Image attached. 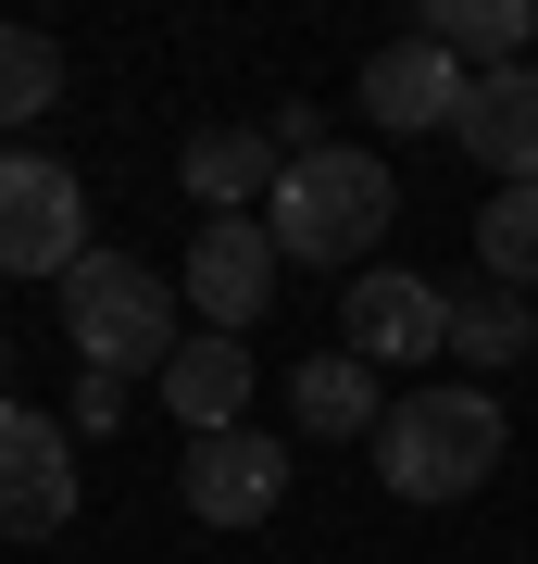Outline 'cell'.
Returning <instances> with one entry per match:
<instances>
[{"label":"cell","mask_w":538,"mask_h":564,"mask_svg":"<svg viewBox=\"0 0 538 564\" xmlns=\"http://www.w3.org/2000/svg\"><path fill=\"white\" fill-rule=\"evenodd\" d=\"M501 389H400V402L376 414V477L388 502H476V489L501 477Z\"/></svg>","instance_id":"6da1fadb"},{"label":"cell","mask_w":538,"mask_h":564,"mask_svg":"<svg viewBox=\"0 0 538 564\" xmlns=\"http://www.w3.org/2000/svg\"><path fill=\"white\" fill-rule=\"evenodd\" d=\"M388 214H400V176L376 151H300L263 202V239H276V263H363L388 239Z\"/></svg>","instance_id":"7a4b0ae2"},{"label":"cell","mask_w":538,"mask_h":564,"mask_svg":"<svg viewBox=\"0 0 538 564\" xmlns=\"http://www.w3.org/2000/svg\"><path fill=\"white\" fill-rule=\"evenodd\" d=\"M176 302H188V289H163L139 251H88L76 276H63V339H76L88 377H163L176 339H188Z\"/></svg>","instance_id":"3957f363"},{"label":"cell","mask_w":538,"mask_h":564,"mask_svg":"<svg viewBox=\"0 0 538 564\" xmlns=\"http://www.w3.org/2000/svg\"><path fill=\"white\" fill-rule=\"evenodd\" d=\"M88 263V188L51 151H0V276H76Z\"/></svg>","instance_id":"277c9868"},{"label":"cell","mask_w":538,"mask_h":564,"mask_svg":"<svg viewBox=\"0 0 538 564\" xmlns=\"http://www.w3.org/2000/svg\"><path fill=\"white\" fill-rule=\"evenodd\" d=\"M176 502L200 527H263L288 502V440H263V426H213V440H188V477Z\"/></svg>","instance_id":"5b68a950"},{"label":"cell","mask_w":538,"mask_h":564,"mask_svg":"<svg viewBox=\"0 0 538 564\" xmlns=\"http://www.w3.org/2000/svg\"><path fill=\"white\" fill-rule=\"evenodd\" d=\"M339 351L351 364H426V351H451V289H426V276H351V302H339Z\"/></svg>","instance_id":"8992f818"},{"label":"cell","mask_w":538,"mask_h":564,"mask_svg":"<svg viewBox=\"0 0 538 564\" xmlns=\"http://www.w3.org/2000/svg\"><path fill=\"white\" fill-rule=\"evenodd\" d=\"M276 239H263V214H213L188 239V302H200V326H213V339H251V314L276 302Z\"/></svg>","instance_id":"52a82bcc"},{"label":"cell","mask_w":538,"mask_h":564,"mask_svg":"<svg viewBox=\"0 0 538 564\" xmlns=\"http://www.w3.org/2000/svg\"><path fill=\"white\" fill-rule=\"evenodd\" d=\"M76 514V440L51 414L0 402V540H51Z\"/></svg>","instance_id":"ba28073f"},{"label":"cell","mask_w":538,"mask_h":564,"mask_svg":"<svg viewBox=\"0 0 538 564\" xmlns=\"http://www.w3.org/2000/svg\"><path fill=\"white\" fill-rule=\"evenodd\" d=\"M363 113H376L388 139H451V113H463V63L414 25V39H388L376 63H363Z\"/></svg>","instance_id":"9c48e42d"},{"label":"cell","mask_w":538,"mask_h":564,"mask_svg":"<svg viewBox=\"0 0 538 564\" xmlns=\"http://www.w3.org/2000/svg\"><path fill=\"white\" fill-rule=\"evenodd\" d=\"M451 139L488 163V188H526V176H538V63L463 76V113H451Z\"/></svg>","instance_id":"30bf717a"},{"label":"cell","mask_w":538,"mask_h":564,"mask_svg":"<svg viewBox=\"0 0 538 564\" xmlns=\"http://www.w3.org/2000/svg\"><path fill=\"white\" fill-rule=\"evenodd\" d=\"M176 176H188V202H200V226H213V214H251V202H276L288 151H276V126H200Z\"/></svg>","instance_id":"8fae6325"},{"label":"cell","mask_w":538,"mask_h":564,"mask_svg":"<svg viewBox=\"0 0 538 564\" xmlns=\"http://www.w3.org/2000/svg\"><path fill=\"white\" fill-rule=\"evenodd\" d=\"M163 402H176V426L188 440H213V426H239V402H251V339H176V364H163Z\"/></svg>","instance_id":"7c38bea8"},{"label":"cell","mask_w":538,"mask_h":564,"mask_svg":"<svg viewBox=\"0 0 538 564\" xmlns=\"http://www.w3.org/2000/svg\"><path fill=\"white\" fill-rule=\"evenodd\" d=\"M288 402H300V440H376L388 389H376V364L326 351V364H300V377H288Z\"/></svg>","instance_id":"4fadbf2b"},{"label":"cell","mask_w":538,"mask_h":564,"mask_svg":"<svg viewBox=\"0 0 538 564\" xmlns=\"http://www.w3.org/2000/svg\"><path fill=\"white\" fill-rule=\"evenodd\" d=\"M426 39H439L463 76H501V63H526V39H538V0H439Z\"/></svg>","instance_id":"5bb4252c"},{"label":"cell","mask_w":538,"mask_h":564,"mask_svg":"<svg viewBox=\"0 0 538 564\" xmlns=\"http://www.w3.org/2000/svg\"><path fill=\"white\" fill-rule=\"evenodd\" d=\"M451 351L476 364V377H501V364H526V351H538V314L514 302V289H488V276H476V289H451Z\"/></svg>","instance_id":"9a60e30c"},{"label":"cell","mask_w":538,"mask_h":564,"mask_svg":"<svg viewBox=\"0 0 538 564\" xmlns=\"http://www.w3.org/2000/svg\"><path fill=\"white\" fill-rule=\"evenodd\" d=\"M476 263H488V289H514V302L538 289V176L476 202Z\"/></svg>","instance_id":"2e32d148"},{"label":"cell","mask_w":538,"mask_h":564,"mask_svg":"<svg viewBox=\"0 0 538 564\" xmlns=\"http://www.w3.org/2000/svg\"><path fill=\"white\" fill-rule=\"evenodd\" d=\"M51 101H63V51L39 25H0V126H39Z\"/></svg>","instance_id":"e0dca14e"},{"label":"cell","mask_w":538,"mask_h":564,"mask_svg":"<svg viewBox=\"0 0 538 564\" xmlns=\"http://www.w3.org/2000/svg\"><path fill=\"white\" fill-rule=\"evenodd\" d=\"M113 414H125V377H76V426H100V440H113Z\"/></svg>","instance_id":"ac0fdd59"},{"label":"cell","mask_w":538,"mask_h":564,"mask_svg":"<svg viewBox=\"0 0 538 564\" xmlns=\"http://www.w3.org/2000/svg\"><path fill=\"white\" fill-rule=\"evenodd\" d=\"M0 402H13V339H0Z\"/></svg>","instance_id":"d6986e66"}]
</instances>
